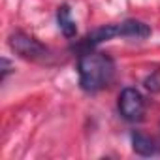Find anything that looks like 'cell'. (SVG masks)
<instances>
[{
	"instance_id": "6da1fadb",
	"label": "cell",
	"mask_w": 160,
	"mask_h": 160,
	"mask_svg": "<svg viewBox=\"0 0 160 160\" xmlns=\"http://www.w3.org/2000/svg\"><path fill=\"white\" fill-rule=\"evenodd\" d=\"M79 87L85 92H100L115 79V60L102 51H83L77 58Z\"/></svg>"
},
{
	"instance_id": "7a4b0ae2",
	"label": "cell",
	"mask_w": 160,
	"mask_h": 160,
	"mask_svg": "<svg viewBox=\"0 0 160 160\" xmlns=\"http://www.w3.org/2000/svg\"><path fill=\"white\" fill-rule=\"evenodd\" d=\"M136 38V40H145L151 36V27L143 21L138 19H126L121 23H109V25H102L94 30H91L81 42H77L73 45V49H77L79 53L83 51H91L96 49L100 43L109 42L113 38Z\"/></svg>"
},
{
	"instance_id": "3957f363",
	"label": "cell",
	"mask_w": 160,
	"mask_h": 160,
	"mask_svg": "<svg viewBox=\"0 0 160 160\" xmlns=\"http://www.w3.org/2000/svg\"><path fill=\"white\" fill-rule=\"evenodd\" d=\"M8 45H10V49H12L17 57H21V58H25V60H30V62H47V60L53 57L49 47H45V45H43L40 40H36L34 36H30V34H27V32H21V30L10 34Z\"/></svg>"
},
{
	"instance_id": "277c9868",
	"label": "cell",
	"mask_w": 160,
	"mask_h": 160,
	"mask_svg": "<svg viewBox=\"0 0 160 160\" xmlns=\"http://www.w3.org/2000/svg\"><path fill=\"white\" fill-rule=\"evenodd\" d=\"M117 108H119L121 117L128 122H141L145 119V109H147L145 98L134 87H124L121 91Z\"/></svg>"
},
{
	"instance_id": "5b68a950",
	"label": "cell",
	"mask_w": 160,
	"mask_h": 160,
	"mask_svg": "<svg viewBox=\"0 0 160 160\" xmlns=\"http://www.w3.org/2000/svg\"><path fill=\"white\" fill-rule=\"evenodd\" d=\"M130 139H132V149L136 154L139 156H154L160 152V143L151 138L149 134H143L139 130H134L130 134Z\"/></svg>"
},
{
	"instance_id": "8992f818",
	"label": "cell",
	"mask_w": 160,
	"mask_h": 160,
	"mask_svg": "<svg viewBox=\"0 0 160 160\" xmlns=\"http://www.w3.org/2000/svg\"><path fill=\"white\" fill-rule=\"evenodd\" d=\"M57 23H58V28H60V32H62L64 38H68V40L75 38L77 25L72 19V12H70V6L68 4L58 6V10H57Z\"/></svg>"
},
{
	"instance_id": "52a82bcc",
	"label": "cell",
	"mask_w": 160,
	"mask_h": 160,
	"mask_svg": "<svg viewBox=\"0 0 160 160\" xmlns=\"http://www.w3.org/2000/svg\"><path fill=\"white\" fill-rule=\"evenodd\" d=\"M143 87L152 92V94H160V68L151 72L145 79H143Z\"/></svg>"
},
{
	"instance_id": "ba28073f",
	"label": "cell",
	"mask_w": 160,
	"mask_h": 160,
	"mask_svg": "<svg viewBox=\"0 0 160 160\" xmlns=\"http://www.w3.org/2000/svg\"><path fill=\"white\" fill-rule=\"evenodd\" d=\"M0 62H2V75H0V79H2V81H6V77L13 72V64L10 62L8 57H2V60H0Z\"/></svg>"
}]
</instances>
